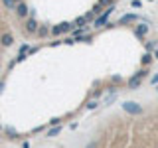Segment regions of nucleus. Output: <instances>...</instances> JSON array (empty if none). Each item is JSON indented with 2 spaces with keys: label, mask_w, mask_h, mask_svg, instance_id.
<instances>
[{
  "label": "nucleus",
  "mask_w": 158,
  "mask_h": 148,
  "mask_svg": "<svg viewBox=\"0 0 158 148\" xmlns=\"http://www.w3.org/2000/svg\"><path fill=\"white\" fill-rule=\"evenodd\" d=\"M146 34H148V26H146V24H138V26L135 28V36L138 39H144Z\"/></svg>",
  "instance_id": "nucleus-7"
},
{
  "label": "nucleus",
  "mask_w": 158,
  "mask_h": 148,
  "mask_svg": "<svg viewBox=\"0 0 158 148\" xmlns=\"http://www.w3.org/2000/svg\"><path fill=\"white\" fill-rule=\"evenodd\" d=\"M113 10H115V4H111V6H107L105 10H103V14H99V16L95 18V28H105L107 26V20H109V16L113 14Z\"/></svg>",
  "instance_id": "nucleus-2"
},
{
  "label": "nucleus",
  "mask_w": 158,
  "mask_h": 148,
  "mask_svg": "<svg viewBox=\"0 0 158 148\" xmlns=\"http://www.w3.org/2000/svg\"><path fill=\"white\" fill-rule=\"evenodd\" d=\"M0 59H2V57H0Z\"/></svg>",
  "instance_id": "nucleus-27"
},
{
  "label": "nucleus",
  "mask_w": 158,
  "mask_h": 148,
  "mask_svg": "<svg viewBox=\"0 0 158 148\" xmlns=\"http://www.w3.org/2000/svg\"><path fill=\"white\" fill-rule=\"evenodd\" d=\"M0 46H2V47H12L14 46V36L10 32L0 34Z\"/></svg>",
  "instance_id": "nucleus-6"
},
{
  "label": "nucleus",
  "mask_w": 158,
  "mask_h": 148,
  "mask_svg": "<svg viewBox=\"0 0 158 148\" xmlns=\"http://www.w3.org/2000/svg\"><path fill=\"white\" fill-rule=\"evenodd\" d=\"M61 26H63V34H65V32H71V30H73V26H75V24H73V22H63Z\"/></svg>",
  "instance_id": "nucleus-16"
},
{
  "label": "nucleus",
  "mask_w": 158,
  "mask_h": 148,
  "mask_svg": "<svg viewBox=\"0 0 158 148\" xmlns=\"http://www.w3.org/2000/svg\"><path fill=\"white\" fill-rule=\"evenodd\" d=\"M152 49H156V47H154V43H150V42H146V51H152Z\"/></svg>",
  "instance_id": "nucleus-19"
},
{
  "label": "nucleus",
  "mask_w": 158,
  "mask_h": 148,
  "mask_svg": "<svg viewBox=\"0 0 158 148\" xmlns=\"http://www.w3.org/2000/svg\"><path fill=\"white\" fill-rule=\"evenodd\" d=\"M16 2H22V0H16Z\"/></svg>",
  "instance_id": "nucleus-25"
},
{
  "label": "nucleus",
  "mask_w": 158,
  "mask_h": 148,
  "mask_svg": "<svg viewBox=\"0 0 158 148\" xmlns=\"http://www.w3.org/2000/svg\"><path fill=\"white\" fill-rule=\"evenodd\" d=\"M150 83H152V85H158V73H156V75H152V79H150Z\"/></svg>",
  "instance_id": "nucleus-20"
},
{
  "label": "nucleus",
  "mask_w": 158,
  "mask_h": 148,
  "mask_svg": "<svg viewBox=\"0 0 158 148\" xmlns=\"http://www.w3.org/2000/svg\"><path fill=\"white\" fill-rule=\"evenodd\" d=\"M111 4H115V0H99V2H97V6L107 8V6H111Z\"/></svg>",
  "instance_id": "nucleus-15"
},
{
  "label": "nucleus",
  "mask_w": 158,
  "mask_h": 148,
  "mask_svg": "<svg viewBox=\"0 0 158 148\" xmlns=\"http://www.w3.org/2000/svg\"><path fill=\"white\" fill-rule=\"evenodd\" d=\"M140 4H142L140 0H132V6H135V8H138V6H140Z\"/></svg>",
  "instance_id": "nucleus-22"
},
{
  "label": "nucleus",
  "mask_w": 158,
  "mask_h": 148,
  "mask_svg": "<svg viewBox=\"0 0 158 148\" xmlns=\"http://www.w3.org/2000/svg\"><path fill=\"white\" fill-rule=\"evenodd\" d=\"M59 122H61V118H52V121H49V125L56 126V125H59Z\"/></svg>",
  "instance_id": "nucleus-18"
},
{
  "label": "nucleus",
  "mask_w": 158,
  "mask_h": 148,
  "mask_svg": "<svg viewBox=\"0 0 158 148\" xmlns=\"http://www.w3.org/2000/svg\"><path fill=\"white\" fill-rule=\"evenodd\" d=\"M14 12H16L18 18H28V16H30V8H28V4L24 2V0L16 4V10H14Z\"/></svg>",
  "instance_id": "nucleus-5"
},
{
  "label": "nucleus",
  "mask_w": 158,
  "mask_h": 148,
  "mask_svg": "<svg viewBox=\"0 0 158 148\" xmlns=\"http://www.w3.org/2000/svg\"><path fill=\"white\" fill-rule=\"evenodd\" d=\"M123 109H125L127 113H131V115H142V107L138 105V103H135V101L123 103Z\"/></svg>",
  "instance_id": "nucleus-4"
},
{
  "label": "nucleus",
  "mask_w": 158,
  "mask_h": 148,
  "mask_svg": "<svg viewBox=\"0 0 158 148\" xmlns=\"http://www.w3.org/2000/svg\"><path fill=\"white\" fill-rule=\"evenodd\" d=\"M152 59H154V53H150V51L142 53V57H140V65H142V67H148V65L152 63Z\"/></svg>",
  "instance_id": "nucleus-9"
},
{
  "label": "nucleus",
  "mask_w": 158,
  "mask_h": 148,
  "mask_svg": "<svg viewBox=\"0 0 158 148\" xmlns=\"http://www.w3.org/2000/svg\"><path fill=\"white\" fill-rule=\"evenodd\" d=\"M136 20H138L136 14H125V16L118 18V24H121V26L123 24H132V22H136Z\"/></svg>",
  "instance_id": "nucleus-8"
},
{
  "label": "nucleus",
  "mask_w": 158,
  "mask_h": 148,
  "mask_svg": "<svg viewBox=\"0 0 158 148\" xmlns=\"http://www.w3.org/2000/svg\"><path fill=\"white\" fill-rule=\"evenodd\" d=\"M49 34H52V28H49V26H40V28H38V34H36V36H38L40 39H44V38H48Z\"/></svg>",
  "instance_id": "nucleus-10"
},
{
  "label": "nucleus",
  "mask_w": 158,
  "mask_h": 148,
  "mask_svg": "<svg viewBox=\"0 0 158 148\" xmlns=\"http://www.w3.org/2000/svg\"><path fill=\"white\" fill-rule=\"evenodd\" d=\"M38 28H40L38 20L34 18V16H28V18H26V24H24V30H26V34H32V36H36V34H38Z\"/></svg>",
  "instance_id": "nucleus-3"
},
{
  "label": "nucleus",
  "mask_w": 158,
  "mask_h": 148,
  "mask_svg": "<svg viewBox=\"0 0 158 148\" xmlns=\"http://www.w3.org/2000/svg\"><path fill=\"white\" fill-rule=\"evenodd\" d=\"M2 4H4V6H6L8 10H12V12H14V10H16V0H2Z\"/></svg>",
  "instance_id": "nucleus-12"
},
{
  "label": "nucleus",
  "mask_w": 158,
  "mask_h": 148,
  "mask_svg": "<svg viewBox=\"0 0 158 148\" xmlns=\"http://www.w3.org/2000/svg\"><path fill=\"white\" fill-rule=\"evenodd\" d=\"M87 148H97V142H91V144H89Z\"/></svg>",
  "instance_id": "nucleus-23"
},
{
  "label": "nucleus",
  "mask_w": 158,
  "mask_h": 148,
  "mask_svg": "<svg viewBox=\"0 0 158 148\" xmlns=\"http://www.w3.org/2000/svg\"><path fill=\"white\" fill-rule=\"evenodd\" d=\"M154 59H158V47L154 49Z\"/></svg>",
  "instance_id": "nucleus-24"
},
{
  "label": "nucleus",
  "mask_w": 158,
  "mask_h": 148,
  "mask_svg": "<svg viewBox=\"0 0 158 148\" xmlns=\"http://www.w3.org/2000/svg\"><path fill=\"white\" fill-rule=\"evenodd\" d=\"M59 132H61V126H59V125H56V126H53V128H49V130H48V134H46V136H49V138H53V136H57Z\"/></svg>",
  "instance_id": "nucleus-11"
},
{
  "label": "nucleus",
  "mask_w": 158,
  "mask_h": 148,
  "mask_svg": "<svg viewBox=\"0 0 158 148\" xmlns=\"http://www.w3.org/2000/svg\"><path fill=\"white\" fill-rule=\"evenodd\" d=\"M75 26H79V28H85V24H87V18L85 16H79V18H75Z\"/></svg>",
  "instance_id": "nucleus-13"
},
{
  "label": "nucleus",
  "mask_w": 158,
  "mask_h": 148,
  "mask_svg": "<svg viewBox=\"0 0 158 148\" xmlns=\"http://www.w3.org/2000/svg\"><path fill=\"white\" fill-rule=\"evenodd\" d=\"M59 34H63V26H61V24H57V26L52 28V36H59Z\"/></svg>",
  "instance_id": "nucleus-14"
},
{
  "label": "nucleus",
  "mask_w": 158,
  "mask_h": 148,
  "mask_svg": "<svg viewBox=\"0 0 158 148\" xmlns=\"http://www.w3.org/2000/svg\"><path fill=\"white\" fill-rule=\"evenodd\" d=\"M146 75H148V69H146V67H142L140 71H136L135 75H132V77L127 81V87L131 89V91H135V89H138V87L142 85V81L146 79Z\"/></svg>",
  "instance_id": "nucleus-1"
},
{
  "label": "nucleus",
  "mask_w": 158,
  "mask_h": 148,
  "mask_svg": "<svg viewBox=\"0 0 158 148\" xmlns=\"http://www.w3.org/2000/svg\"><path fill=\"white\" fill-rule=\"evenodd\" d=\"M85 18H87V22H91V20H95V18H97V14H95V12L91 10L89 14H85Z\"/></svg>",
  "instance_id": "nucleus-17"
},
{
  "label": "nucleus",
  "mask_w": 158,
  "mask_h": 148,
  "mask_svg": "<svg viewBox=\"0 0 158 148\" xmlns=\"http://www.w3.org/2000/svg\"><path fill=\"white\" fill-rule=\"evenodd\" d=\"M87 107H89V109H95V107H97V101H89Z\"/></svg>",
  "instance_id": "nucleus-21"
},
{
  "label": "nucleus",
  "mask_w": 158,
  "mask_h": 148,
  "mask_svg": "<svg viewBox=\"0 0 158 148\" xmlns=\"http://www.w3.org/2000/svg\"><path fill=\"white\" fill-rule=\"evenodd\" d=\"M156 91H158V85H156Z\"/></svg>",
  "instance_id": "nucleus-26"
}]
</instances>
